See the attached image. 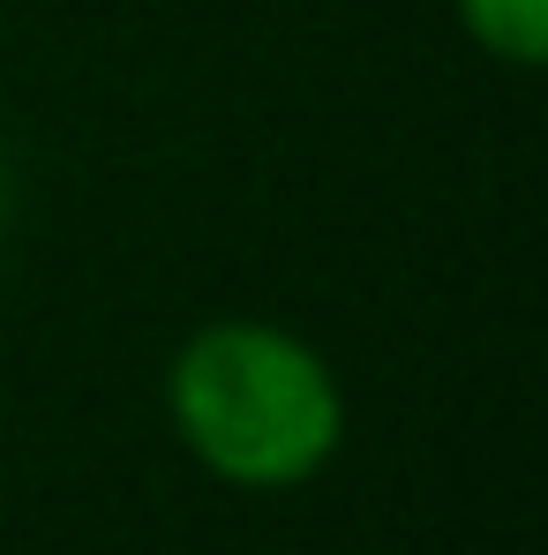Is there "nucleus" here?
Instances as JSON below:
<instances>
[{
	"instance_id": "nucleus-1",
	"label": "nucleus",
	"mask_w": 548,
	"mask_h": 555,
	"mask_svg": "<svg viewBox=\"0 0 548 555\" xmlns=\"http://www.w3.org/2000/svg\"><path fill=\"white\" fill-rule=\"evenodd\" d=\"M166 428L226 488H308L346 443V383L293 323L211 315L166 353Z\"/></svg>"
},
{
	"instance_id": "nucleus-3",
	"label": "nucleus",
	"mask_w": 548,
	"mask_h": 555,
	"mask_svg": "<svg viewBox=\"0 0 548 555\" xmlns=\"http://www.w3.org/2000/svg\"><path fill=\"white\" fill-rule=\"evenodd\" d=\"M0 233H8V158H0Z\"/></svg>"
},
{
	"instance_id": "nucleus-2",
	"label": "nucleus",
	"mask_w": 548,
	"mask_h": 555,
	"mask_svg": "<svg viewBox=\"0 0 548 555\" xmlns=\"http://www.w3.org/2000/svg\"><path fill=\"white\" fill-rule=\"evenodd\" d=\"M458 30L473 53H488L496 68H541L548 53V0H451Z\"/></svg>"
}]
</instances>
